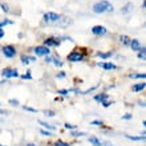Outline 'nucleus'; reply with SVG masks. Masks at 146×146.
<instances>
[{
  "instance_id": "a211bd4d",
  "label": "nucleus",
  "mask_w": 146,
  "mask_h": 146,
  "mask_svg": "<svg viewBox=\"0 0 146 146\" xmlns=\"http://www.w3.org/2000/svg\"><path fill=\"white\" fill-rule=\"evenodd\" d=\"M130 77H131V78H145L146 74H145V73H135V74H134V73H131Z\"/></svg>"
},
{
  "instance_id": "423d86ee",
  "label": "nucleus",
  "mask_w": 146,
  "mask_h": 146,
  "mask_svg": "<svg viewBox=\"0 0 146 146\" xmlns=\"http://www.w3.org/2000/svg\"><path fill=\"white\" fill-rule=\"evenodd\" d=\"M44 45H45L46 48H48V46H58L60 45V40L56 37H49L44 41Z\"/></svg>"
},
{
  "instance_id": "7ed1b4c3",
  "label": "nucleus",
  "mask_w": 146,
  "mask_h": 146,
  "mask_svg": "<svg viewBox=\"0 0 146 146\" xmlns=\"http://www.w3.org/2000/svg\"><path fill=\"white\" fill-rule=\"evenodd\" d=\"M82 58H84V54L81 53V52H78V50H73L72 53L68 54V60H69V61H73V62L81 61Z\"/></svg>"
},
{
  "instance_id": "473e14b6",
  "label": "nucleus",
  "mask_w": 146,
  "mask_h": 146,
  "mask_svg": "<svg viewBox=\"0 0 146 146\" xmlns=\"http://www.w3.org/2000/svg\"><path fill=\"white\" fill-rule=\"evenodd\" d=\"M41 134H42V135H46V137H49V135H52L48 130H41Z\"/></svg>"
},
{
  "instance_id": "4468645a",
  "label": "nucleus",
  "mask_w": 146,
  "mask_h": 146,
  "mask_svg": "<svg viewBox=\"0 0 146 146\" xmlns=\"http://www.w3.org/2000/svg\"><path fill=\"white\" fill-rule=\"evenodd\" d=\"M89 142L92 143L93 146H104L102 142H101L98 138H96V137H89Z\"/></svg>"
},
{
  "instance_id": "72a5a7b5",
  "label": "nucleus",
  "mask_w": 146,
  "mask_h": 146,
  "mask_svg": "<svg viewBox=\"0 0 146 146\" xmlns=\"http://www.w3.org/2000/svg\"><path fill=\"white\" fill-rule=\"evenodd\" d=\"M65 127L66 129H74L76 126H73V125H70V123H65Z\"/></svg>"
},
{
  "instance_id": "cd10ccee",
  "label": "nucleus",
  "mask_w": 146,
  "mask_h": 146,
  "mask_svg": "<svg viewBox=\"0 0 146 146\" xmlns=\"http://www.w3.org/2000/svg\"><path fill=\"white\" fill-rule=\"evenodd\" d=\"M8 102H9L11 105H13V106H17V105H19V101H17V100H13V98H11V100L8 101Z\"/></svg>"
},
{
  "instance_id": "58836bf2",
  "label": "nucleus",
  "mask_w": 146,
  "mask_h": 146,
  "mask_svg": "<svg viewBox=\"0 0 146 146\" xmlns=\"http://www.w3.org/2000/svg\"><path fill=\"white\" fill-rule=\"evenodd\" d=\"M27 146H36V145H27Z\"/></svg>"
},
{
  "instance_id": "f3484780",
  "label": "nucleus",
  "mask_w": 146,
  "mask_h": 146,
  "mask_svg": "<svg viewBox=\"0 0 146 146\" xmlns=\"http://www.w3.org/2000/svg\"><path fill=\"white\" fill-rule=\"evenodd\" d=\"M38 123H40V125H41V126L46 127V129H49V130H54V129H56V127H54L53 125H49V123L44 122V121H38Z\"/></svg>"
},
{
  "instance_id": "20e7f679",
  "label": "nucleus",
  "mask_w": 146,
  "mask_h": 146,
  "mask_svg": "<svg viewBox=\"0 0 146 146\" xmlns=\"http://www.w3.org/2000/svg\"><path fill=\"white\" fill-rule=\"evenodd\" d=\"M3 53L5 57H15V54H16V49H15V46H12V45H5L3 46Z\"/></svg>"
},
{
  "instance_id": "1a4fd4ad",
  "label": "nucleus",
  "mask_w": 146,
  "mask_h": 146,
  "mask_svg": "<svg viewBox=\"0 0 146 146\" xmlns=\"http://www.w3.org/2000/svg\"><path fill=\"white\" fill-rule=\"evenodd\" d=\"M98 66L102 68V69H108V70L117 69V66H115L114 64H111V62H98Z\"/></svg>"
},
{
  "instance_id": "f704fd0d",
  "label": "nucleus",
  "mask_w": 146,
  "mask_h": 146,
  "mask_svg": "<svg viewBox=\"0 0 146 146\" xmlns=\"http://www.w3.org/2000/svg\"><path fill=\"white\" fill-rule=\"evenodd\" d=\"M101 123H102L101 121H93L92 125H97V126H98V125H101Z\"/></svg>"
},
{
  "instance_id": "ddd939ff",
  "label": "nucleus",
  "mask_w": 146,
  "mask_h": 146,
  "mask_svg": "<svg viewBox=\"0 0 146 146\" xmlns=\"http://www.w3.org/2000/svg\"><path fill=\"white\" fill-rule=\"evenodd\" d=\"M130 11H133V4L131 3H126L125 7L121 8V13H129Z\"/></svg>"
},
{
  "instance_id": "6ab92c4d",
  "label": "nucleus",
  "mask_w": 146,
  "mask_h": 146,
  "mask_svg": "<svg viewBox=\"0 0 146 146\" xmlns=\"http://www.w3.org/2000/svg\"><path fill=\"white\" fill-rule=\"evenodd\" d=\"M126 138L129 139H133V141H142V139H145V135H141V137H131V135H125Z\"/></svg>"
},
{
  "instance_id": "39448f33",
  "label": "nucleus",
  "mask_w": 146,
  "mask_h": 146,
  "mask_svg": "<svg viewBox=\"0 0 146 146\" xmlns=\"http://www.w3.org/2000/svg\"><path fill=\"white\" fill-rule=\"evenodd\" d=\"M1 74H3V77H7V78H9V77H17V76H19L17 70L12 69V68H5V69L1 72Z\"/></svg>"
},
{
  "instance_id": "4c0bfd02",
  "label": "nucleus",
  "mask_w": 146,
  "mask_h": 146,
  "mask_svg": "<svg viewBox=\"0 0 146 146\" xmlns=\"http://www.w3.org/2000/svg\"><path fill=\"white\" fill-rule=\"evenodd\" d=\"M3 36H4V31H3V29H1V28H0V38L3 37Z\"/></svg>"
},
{
  "instance_id": "b1692460",
  "label": "nucleus",
  "mask_w": 146,
  "mask_h": 146,
  "mask_svg": "<svg viewBox=\"0 0 146 146\" xmlns=\"http://www.w3.org/2000/svg\"><path fill=\"white\" fill-rule=\"evenodd\" d=\"M7 24H12V21H11V20H4V21H1V23H0V28L3 29V27H4V25H7Z\"/></svg>"
},
{
  "instance_id": "6e6552de",
  "label": "nucleus",
  "mask_w": 146,
  "mask_h": 146,
  "mask_svg": "<svg viewBox=\"0 0 146 146\" xmlns=\"http://www.w3.org/2000/svg\"><path fill=\"white\" fill-rule=\"evenodd\" d=\"M92 32L94 33V35H97V36H102V35L106 33V28L102 27V25H96V27L92 28Z\"/></svg>"
},
{
  "instance_id": "aec40b11",
  "label": "nucleus",
  "mask_w": 146,
  "mask_h": 146,
  "mask_svg": "<svg viewBox=\"0 0 146 146\" xmlns=\"http://www.w3.org/2000/svg\"><path fill=\"white\" fill-rule=\"evenodd\" d=\"M98 56L101 58H109L111 56V52H106V53H102V52H98Z\"/></svg>"
},
{
  "instance_id": "e433bc0d",
  "label": "nucleus",
  "mask_w": 146,
  "mask_h": 146,
  "mask_svg": "<svg viewBox=\"0 0 146 146\" xmlns=\"http://www.w3.org/2000/svg\"><path fill=\"white\" fill-rule=\"evenodd\" d=\"M64 76H65V73H64V72H60L57 74V77H60V78H61V77H64Z\"/></svg>"
},
{
  "instance_id": "c756f323",
  "label": "nucleus",
  "mask_w": 146,
  "mask_h": 146,
  "mask_svg": "<svg viewBox=\"0 0 146 146\" xmlns=\"http://www.w3.org/2000/svg\"><path fill=\"white\" fill-rule=\"evenodd\" d=\"M111 104H113V102H111V101H109V100H106V101H104V102H102V105H104L105 108H108V106H110Z\"/></svg>"
},
{
  "instance_id": "ea45409f",
  "label": "nucleus",
  "mask_w": 146,
  "mask_h": 146,
  "mask_svg": "<svg viewBox=\"0 0 146 146\" xmlns=\"http://www.w3.org/2000/svg\"><path fill=\"white\" fill-rule=\"evenodd\" d=\"M0 146H1V145H0Z\"/></svg>"
},
{
  "instance_id": "c9c22d12",
  "label": "nucleus",
  "mask_w": 146,
  "mask_h": 146,
  "mask_svg": "<svg viewBox=\"0 0 146 146\" xmlns=\"http://www.w3.org/2000/svg\"><path fill=\"white\" fill-rule=\"evenodd\" d=\"M122 118H123V119H129V118H131V114H125Z\"/></svg>"
},
{
  "instance_id": "dca6fc26",
  "label": "nucleus",
  "mask_w": 146,
  "mask_h": 146,
  "mask_svg": "<svg viewBox=\"0 0 146 146\" xmlns=\"http://www.w3.org/2000/svg\"><path fill=\"white\" fill-rule=\"evenodd\" d=\"M130 40L131 38L127 37V36H121V37H119V41L122 42L123 45H129V44H130Z\"/></svg>"
},
{
  "instance_id": "a878e982",
  "label": "nucleus",
  "mask_w": 146,
  "mask_h": 146,
  "mask_svg": "<svg viewBox=\"0 0 146 146\" xmlns=\"http://www.w3.org/2000/svg\"><path fill=\"white\" fill-rule=\"evenodd\" d=\"M44 114L48 115V117H53V115H54V111L53 110H45V111H44Z\"/></svg>"
},
{
  "instance_id": "9d476101",
  "label": "nucleus",
  "mask_w": 146,
  "mask_h": 146,
  "mask_svg": "<svg viewBox=\"0 0 146 146\" xmlns=\"http://www.w3.org/2000/svg\"><path fill=\"white\" fill-rule=\"evenodd\" d=\"M129 45L131 46V49L133 50H141V44H139V41L138 40H135V38H133V40H130V44Z\"/></svg>"
},
{
  "instance_id": "c85d7f7f",
  "label": "nucleus",
  "mask_w": 146,
  "mask_h": 146,
  "mask_svg": "<svg viewBox=\"0 0 146 146\" xmlns=\"http://www.w3.org/2000/svg\"><path fill=\"white\" fill-rule=\"evenodd\" d=\"M21 78H24V80H31L32 77H31V73L28 72L27 74H23V76H21Z\"/></svg>"
},
{
  "instance_id": "bb28decb",
  "label": "nucleus",
  "mask_w": 146,
  "mask_h": 146,
  "mask_svg": "<svg viewBox=\"0 0 146 146\" xmlns=\"http://www.w3.org/2000/svg\"><path fill=\"white\" fill-rule=\"evenodd\" d=\"M54 146H70V145H68L66 142H62V141H57L54 143Z\"/></svg>"
},
{
  "instance_id": "5701e85b",
  "label": "nucleus",
  "mask_w": 146,
  "mask_h": 146,
  "mask_svg": "<svg viewBox=\"0 0 146 146\" xmlns=\"http://www.w3.org/2000/svg\"><path fill=\"white\" fill-rule=\"evenodd\" d=\"M0 7H1V9L4 12H9V8H8V5L5 3H0Z\"/></svg>"
},
{
  "instance_id": "2f4dec72",
  "label": "nucleus",
  "mask_w": 146,
  "mask_h": 146,
  "mask_svg": "<svg viewBox=\"0 0 146 146\" xmlns=\"http://www.w3.org/2000/svg\"><path fill=\"white\" fill-rule=\"evenodd\" d=\"M24 109H25V110H28V111H31V113H36V109L29 108V106H24Z\"/></svg>"
},
{
  "instance_id": "4be33fe9",
  "label": "nucleus",
  "mask_w": 146,
  "mask_h": 146,
  "mask_svg": "<svg viewBox=\"0 0 146 146\" xmlns=\"http://www.w3.org/2000/svg\"><path fill=\"white\" fill-rule=\"evenodd\" d=\"M58 94H61V96H66L68 93H69V90L68 89H60V90H57Z\"/></svg>"
},
{
  "instance_id": "2eb2a0df",
  "label": "nucleus",
  "mask_w": 146,
  "mask_h": 146,
  "mask_svg": "<svg viewBox=\"0 0 146 146\" xmlns=\"http://www.w3.org/2000/svg\"><path fill=\"white\" fill-rule=\"evenodd\" d=\"M32 61H36V58L35 57H29V56H23V57H21V62L25 64V65L29 64V62H32Z\"/></svg>"
},
{
  "instance_id": "412c9836",
  "label": "nucleus",
  "mask_w": 146,
  "mask_h": 146,
  "mask_svg": "<svg viewBox=\"0 0 146 146\" xmlns=\"http://www.w3.org/2000/svg\"><path fill=\"white\" fill-rule=\"evenodd\" d=\"M145 48H141V50H138V52H139V53H138V58H142V60H145Z\"/></svg>"
},
{
  "instance_id": "f8f14e48",
  "label": "nucleus",
  "mask_w": 146,
  "mask_h": 146,
  "mask_svg": "<svg viewBox=\"0 0 146 146\" xmlns=\"http://www.w3.org/2000/svg\"><path fill=\"white\" fill-rule=\"evenodd\" d=\"M145 86H146V84L145 82H139V84H135V85H133V92H141V90H143L145 89Z\"/></svg>"
},
{
  "instance_id": "393cba45",
  "label": "nucleus",
  "mask_w": 146,
  "mask_h": 146,
  "mask_svg": "<svg viewBox=\"0 0 146 146\" xmlns=\"http://www.w3.org/2000/svg\"><path fill=\"white\" fill-rule=\"evenodd\" d=\"M52 61H53V64H54L56 66H62V62L58 61L57 58H52Z\"/></svg>"
},
{
  "instance_id": "9b49d317",
  "label": "nucleus",
  "mask_w": 146,
  "mask_h": 146,
  "mask_svg": "<svg viewBox=\"0 0 146 146\" xmlns=\"http://www.w3.org/2000/svg\"><path fill=\"white\" fill-rule=\"evenodd\" d=\"M109 97L106 93H101V94H97V96H94V100L98 101V102H104V101H106Z\"/></svg>"
},
{
  "instance_id": "0eeeda50",
  "label": "nucleus",
  "mask_w": 146,
  "mask_h": 146,
  "mask_svg": "<svg viewBox=\"0 0 146 146\" xmlns=\"http://www.w3.org/2000/svg\"><path fill=\"white\" fill-rule=\"evenodd\" d=\"M33 50H35V53L37 56H48L49 54V49L46 46H36Z\"/></svg>"
},
{
  "instance_id": "f257e3e1",
  "label": "nucleus",
  "mask_w": 146,
  "mask_h": 146,
  "mask_svg": "<svg viewBox=\"0 0 146 146\" xmlns=\"http://www.w3.org/2000/svg\"><path fill=\"white\" fill-rule=\"evenodd\" d=\"M111 11H113V5L109 1H106V0L97 1L93 5V12L94 13H105V12H111Z\"/></svg>"
},
{
  "instance_id": "f03ea898",
  "label": "nucleus",
  "mask_w": 146,
  "mask_h": 146,
  "mask_svg": "<svg viewBox=\"0 0 146 146\" xmlns=\"http://www.w3.org/2000/svg\"><path fill=\"white\" fill-rule=\"evenodd\" d=\"M62 16L54 13V12H45L44 13V20H45L48 24H57L60 20H61Z\"/></svg>"
},
{
  "instance_id": "7c9ffc66",
  "label": "nucleus",
  "mask_w": 146,
  "mask_h": 146,
  "mask_svg": "<svg viewBox=\"0 0 146 146\" xmlns=\"http://www.w3.org/2000/svg\"><path fill=\"white\" fill-rule=\"evenodd\" d=\"M85 133H80V131H78V133H77V131H73L72 133V135L73 137H81V135H84Z\"/></svg>"
}]
</instances>
